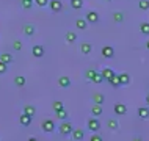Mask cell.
I'll return each mask as SVG.
<instances>
[{"label":"cell","instance_id":"cell-1","mask_svg":"<svg viewBox=\"0 0 149 141\" xmlns=\"http://www.w3.org/2000/svg\"><path fill=\"white\" fill-rule=\"evenodd\" d=\"M58 128H60V133H61L63 136H68V135H69L71 132H72V128H74V127H72V124H71L68 119H64L63 122L60 124Z\"/></svg>","mask_w":149,"mask_h":141},{"label":"cell","instance_id":"cell-2","mask_svg":"<svg viewBox=\"0 0 149 141\" xmlns=\"http://www.w3.org/2000/svg\"><path fill=\"white\" fill-rule=\"evenodd\" d=\"M41 127H42V130H44V132L50 133V132H54V130H55V122H54L52 119H44V121H42V124H41Z\"/></svg>","mask_w":149,"mask_h":141},{"label":"cell","instance_id":"cell-3","mask_svg":"<svg viewBox=\"0 0 149 141\" xmlns=\"http://www.w3.org/2000/svg\"><path fill=\"white\" fill-rule=\"evenodd\" d=\"M44 53H46V50H44V47L39 46V44L33 46V49H31V55H33L35 58H42Z\"/></svg>","mask_w":149,"mask_h":141},{"label":"cell","instance_id":"cell-4","mask_svg":"<svg viewBox=\"0 0 149 141\" xmlns=\"http://www.w3.org/2000/svg\"><path fill=\"white\" fill-rule=\"evenodd\" d=\"M88 128H90L91 132H97L100 128V122L97 118H90L88 119Z\"/></svg>","mask_w":149,"mask_h":141},{"label":"cell","instance_id":"cell-5","mask_svg":"<svg viewBox=\"0 0 149 141\" xmlns=\"http://www.w3.org/2000/svg\"><path fill=\"white\" fill-rule=\"evenodd\" d=\"M85 21H86L88 24H97V22H99V14L96 13V11H88Z\"/></svg>","mask_w":149,"mask_h":141},{"label":"cell","instance_id":"cell-6","mask_svg":"<svg viewBox=\"0 0 149 141\" xmlns=\"http://www.w3.org/2000/svg\"><path fill=\"white\" fill-rule=\"evenodd\" d=\"M31 116L30 115H27V113H22L21 116H19V124H21V126H24V127H29L30 124H31Z\"/></svg>","mask_w":149,"mask_h":141},{"label":"cell","instance_id":"cell-7","mask_svg":"<svg viewBox=\"0 0 149 141\" xmlns=\"http://www.w3.org/2000/svg\"><path fill=\"white\" fill-rule=\"evenodd\" d=\"M72 140L74 141H82L83 138H85V132L82 130V128H72Z\"/></svg>","mask_w":149,"mask_h":141},{"label":"cell","instance_id":"cell-8","mask_svg":"<svg viewBox=\"0 0 149 141\" xmlns=\"http://www.w3.org/2000/svg\"><path fill=\"white\" fill-rule=\"evenodd\" d=\"M49 6H50V10L54 11V13H60V11L63 10V3L60 2V0H50Z\"/></svg>","mask_w":149,"mask_h":141},{"label":"cell","instance_id":"cell-9","mask_svg":"<svg viewBox=\"0 0 149 141\" xmlns=\"http://www.w3.org/2000/svg\"><path fill=\"white\" fill-rule=\"evenodd\" d=\"M102 56L104 58H113L115 56V49L111 46H104L102 47Z\"/></svg>","mask_w":149,"mask_h":141},{"label":"cell","instance_id":"cell-10","mask_svg":"<svg viewBox=\"0 0 149 141\" xmlns=\"http://www.w3.org/2000/svg\"><path fill=\"white\" fill-rule=\"evenodd\" d=\"M113 110L118 116H124L127 113V107H126V103H115Z\"/></svg>","mask_w":149,"mask_h":141},{"label":"cell","instance_id":"cell-11","mask_svg":"<svg viewBox=\"0 0 149 141\" xmlns=\"http://www.w3.org/2000/svg\"><path fill=\"white\" fill-rule=\"evenodd\" d=\"M93 52V46L90 42H82L80 44V53H83V55H90Z\"/></svg>","mask_w":149,"mask_h":141},{"label":"cell","instance_id":"cell-12","mask_svg":"<svg viewBox=\"0 0 149 141\" xmlns=\"http://www.w3.org/2000/svg\"><path fill=\"white\" fill-rule=\"evenodd\" d=\"M58 85L61 88H69L71 86V78L66 77V75H61V77L58 78Z\"/></svg>","mask_w":149,"mask_h":141},{"label":"cell","instance_id":"cell-13","mask_svg":"<svg viewBox=\"0 0 149 141\" xmlns=\"http://www.w3.org/2000/svg\"><path fill=\"white\" fill-rule=\"evenodd\" d=\"M138 116L141 119H148L149 118V107L146 105V107H140L138 108Z\"/></svg>","mask_w":149,"mask_h":141},{"label":"cell","instance_id":"cell-14","mask_svg":"<svg viewBox=\"0 0 149 141\" xmlns=\"http://www.w3.org/2000/svg\"><path fill=\"white\" fill-rule=\"evenodd\" d=\"M118 78H119V83H121V85H129V83H130V75H129L127 72H123V74H119Z\"/></svg>","mask_w":149,"mask_h":141},{"label":"cell","instance_id":"cell-15","mask_svg":"<svg viewBox=\"0 0 149 141\" xmlns=\"http://www.w3.org/2000/svg\"><path fill=\"white\" fill-rule=\"evenodd\" d=\"M100 75H102V77H104V80H107V82H108V80H110V78H111V77H113V75H115V72L111 71L110 67H105V69H104L102 72H100Z\"/></svg>","mask_w":149,"mask_h":141},{"label":"cell","instance_id":"cell-16","mask_svg":"<svg viewBox=\"0 0 149 141\" xmlns=\"http://www.w3.org/2000/svg\"><path fill=\"white\" fill-rule=\"evenodd\" d=\"M102 103H94L91 108V113H93V116H100L102 115Z\"/></svg>","mask_w":149,"mask_h":141},{"label":"cell","instance_id":"cell-17","mask_svg":"<svg viewBox=\"0 0 149 141\" xmlns=\"http://www.w3.org/2000/svg\"><path fill=\"white\" fill-rule=\"evenodd\" d=\"M107 127L108 128H111V130H118V127H119V124H118V119H108L107 121Z\"/></svg>","mask_w":149,"mask_h":141},{"label":"cell","instance_id":"cell-18","mask_svg":"<svg viewBox=\"0 0 149 141\" xmlns=\"http://www.w3.org/2000/svg\"><path fill=\"white\" fill-rule=\"evenodd\" d=\"M0 61H3L6 64L13 63V55L11 53H0Z\"/></svg>","mask_w":149,"mask_h":141},{"label":"cell","instance_id":"cell-19","mask_svg":"<svg viewBox=\"0 0 149 141\" xmlns=\"http://www.w3.org/2000/svg\"><path fill=\"white\" fill-rule=\"evenodd\" d=\"M25 83H27V78L22 77V75H17V77L14 78V85H16V86H25Z\"/></svg>","mask_w":149,"mask_h":141},{"label":"cell","instance_id":"cell-20","mask_svg":"<svg viewBox=\"0 0 149 141\" xmlns=\"http://www.w3.org/2000/svg\"><path fill=\"white\" fill-rule=\"evenodd\" d=\"M24 35L25 36H33L35 35V27L33 25H24Z\"/></svg>","mask_w":149,"mask_h":141},{"label":"cell","instance_id":"cell-21","mask_svg":"<svg viewBox=\"0 0 149 141\" xmlns=\"http://www.w3.org/2000/svg\"><path fill=\"white\" fill-rule=\"evenodd\" d=\"M64 38H66V41H68V42H71V44L77 41V35H75L74 31H68V33H66V36H64Z\"/></svg>","mask_w":149,"mask_h":141},{"label":"cell","instance_id":"cell-22","mask_svg":"<svg viewBox=\"0 0 149 141\" xmlns=\"http://www.w3.org/2000/svg\"><path fill=\"white\" fill-rule=\"evenodd\" d=\"M55 115H57V118L58 119H61V121H64V119H68V111L64 110V108H61V110H58V111H55Z\"/></svg>","mask_w":149,"mask_h":141},{"label":"cell","instance_id":"cell-23","mask_svg":"<svg viewBox=\"0 0 149 141\" xmlns=\"http://www.w3.org/2000/svg\"><path fill=\"white\" fill-rule=\"evenodd\" d=\"M75 25H77V28H80V30H86L88 22L85 19H77V21H75Z\"/></svg>","mask_w":149,"mask_h":141},{"label":"cell","instance_id":"cell-24","mask_svg":"<svg viewBox=\"0 0 149 141\" xmlns=\"http://www.w3.org/2000/svg\"><path fill=\"white\" fill-rule=\"evenodd\" d=\"M24 113H27V115H30L31 118H33L35 113H36V108L33 105H25V107H24Z\"/></svg>","mask_w":149,"mask_h":141},{"label":"cell","instance_id":"cell-25","mask_svg":"<svg viewBox=\"0 0 149 141\" xmlns=\"http://www.w3.org/2000/svg\"><path fill=\"white\" fill-rule=\"evenodd\" d=\"M108 83L111 85V86H115V88H118V86H121V83H119V78H118V75H113V77H111L110 80H108Z\"/></svg>","mask_w":149,"mask_h":141},{"label":"cell","instance_id":"cell-26","mask_svg":"<svg viewBox=\"0 0 149 141\" xmlns=\"http://www.w3.org/2000/svg\"><path fill=\"white\" fill-rule=\"evenodd\" d=\"M93 102L94 103H104V96L100 94V92H96V94L93 96Z\"/></svg>","mask_w":149,"mask_h":141},{"label":"cell","instance_id":"cell-27","mask_svg":"<svg viewBox=\"0 0 149 141\" xmlns=\"http://www.w3.org/2000/svg\"><path fill=\"white\" fill-rule=\"evenodd\" d=\"M71 6L74 8V10H80V8L83 6V2L82 0H71Z\"/></svg>","mask_w":149,"mask_h":141},{"label":"cell","instance_id":"cell-28","mask_svg":"<svg viewBox=\"0 0 149 141\" xmlns=\"http://www.w3.org/2000/svg\"><path fill=\"white\" fill-rule=\"evenodd\" d=\"M140 31H141L143 35H149V22H143L141 25H140Z\"/></svg>","mask_w":149,"mask_h":141},{"label":"cell","instance_id":"cell-29","mask_svg":"<svg viewBox=\"0 0 149 141\" xmlns=\"http://www.w3.org/2000/svg\"><path fill=\"white\" fill-rule=\"evenodd\" d=\"M96 74H97V71H94V69H88V71L85 72V77H86V78L91 82V80H93V77H94Z\"/></svg>","mask_w":149,"mask_h":141},{"label":"cell","instance_id":"cell-30","mask_svg":"<svg viewBox=\"0 0 149 141\" xmlns=\"http://www.w3.org/2000/svg\"><path fill=\"white\" fill-rule=\"evenodd\" d=\"M52 107H54V110H55V111H58V110H61V108H64V103L61 102V100H55Z\"/></svg>","mask_w":149,"mask_h":141},{"label":"cell","instance_id":"cell-31","mask_svg":"<svg viewBox=\"0 0 149 141\" xmlns=\"http://www.w3.org/2000/svg\"><path fill=\"white\" fill-rule=\"evenodd\" d=\"M91 82H93V83H96V85H99V83H102V82H104V77H102V75H100L99 72H97V74H96L94 77H93Z\"/></svg>","mask_w":149,"mask_h":141},{"label":"cell","instance_id":"cell-32","mask_svg":"<svg viewBox=\"0 0 149 141\" xmlns=\"http://www.w3.org/2000/svg\"><path fill=\"white\" fill-rule=\"evenodd\" d=\"M33 6V0H22V8L24 10H30Z\"/></svg>","mask_w":149,"mask_h":141},{"label":"cell","instance_id":"cell-33","mask_svg":"<svg viewBox=\"0 0 149 141\" xmlns=\"http://www.w3.org/2000/svg\"><path fill=\"white\" fill-rule=\"evenodd\" d=\"M138 8H140V10H143V11L149 10V2H148V0H141V2L138 3Z\"/></svg>","mask_w":149,"mask_h":141},{"label":"cell","instance_id":"cell-34","mask_svg":"<svg viewBox=\"0 0 149 141\" xmlns=\"http://www.w3.org/2000/svg\"><path fill=\"white\" fill-rule=\"evenodd\" d=\"M113 21L121 24V22L124 21V14H123V13H115V14H113Z\"/></svg>","mask_w":149,"mask_h":141},{"label":"cell","instance_id":"cell-35","mask_svg":"<svg viewBox=\"0 0 149 141\" xmlns=\"http://www.w3.org/2000/svg\"><path fill=\"white\" fill-rule=\"evenodd\" d=\"M35 3H36L38 6L44 8V6H47V5H49V0H35Z\"/></svg>","mask_w":149,"mask_h":141},{"label":"cell","instance_id":"cell-36","mask_svg":"<svg viewBox=\"0 0 149 141\" xmlns=\"http://www.w3.org/2000/svg\"><path fill=\"white\" fill-rule=\"evenodd\" d=\"M13 49H14V50H22V42L19 41V39L13 42Z\"/></svg>","mask_w":149,"mask_h":141},{"label":"cell","instance_id":"cell-37","mask_svg":"<svg viewBox=\"0 0 149 141\" xmlns=\"http://www.w3.org/2000/svg\"><path fill=\"white\" fill-rule=\"evenodd\" d=\"M6 71H8V64L3 63V61H0V74H5Z\"/></svg>","mask_w":149,"mask_h":141},{"label":"cell","instance_id":"cell-38","mask_svg":"<svg viewBox=\"0 0 149 141\" xmlns=\"http://www.w3.org/2000/svg\"><path fill=\"white\" fill-rule=\"evenodd\" d=\"M91 141H102V136H100V135H93Z\"/></svg>","mask_w":149,"mask_h":141},{"label":"cell","instance_id":"cell-39","mask_svg":"<svg viewBox=\"0 0 149 141\" xmlns=\"http://www.w3.org/2000/svg\"><path fill=\"white\" fill-rule=\"evenodd\" d=\"M146 105L149 107V92H148V96H146Z\"/></svg>","mask_w":149,"mask_h":141},{"label":"cell","instance_id":"cell-40","mask_svg":"<svg viewBox=\"0 0 149 141\" xmlns=\"http://www.w3.org/2000/svg\"><path fill=\"white\" fill-rule=\"evenodd\" d=\"M146 49L149 50V39H148V41H146Z\"/></svg>","mask_w":149,"mask_h":141},{"label":"cell","instance_id":"cell-41","mask_svg":"<svg viewBox=\"0 0 149 141\" xmlns=\"http://www.w3.org/2000/svg\"><path fill=\"white\" fill-rule=\"evenodd\" d=\"M105 2H111V0H105Z\"/></svg>","mask_w":149,"mask_h":141}]
</instances>
